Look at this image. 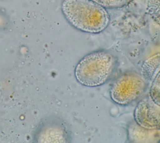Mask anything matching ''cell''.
I'll return each mask as SVG.
<instances>
[{"label":"cell","mask_w":160,"mask_h":143,"mask_svg":"<svg viewBox=\"0 0 160 143\" xmlns=\"http://www.w3.org/2000/svg\"><path fill=\"white\" fill-rule=\"evenodd\" d=\"M61 11L71 26L88 33L102 32L110 21L106 9L92 0H63Z\"/></svg>","instance_id":"6da1fadb"},{"label":"cell","mask_w":160,"mask_h":143,"mask_svg":"<svg viewBox=\"0 0 160 143\" xmlns=\"http://www.w3.org/2000/svg\"><path fill=\"white\" fill-rule=\"evenodd\" d=\"M147 87L148 82L141 73L126 72L112 82L109 90L110 97L118 105H128L139 98Z\"/></svg>","instance_id":"3957f363"},{"label":"cell","mask_w":160,"mask_h":143,"mask_svg":"<svg viewBox=\"0 0 160 143\" xmlns=\"http://www.w3.org/2000/svg\"><path fill=\"white\" fill-rule=\"evenodd\" d=\"M160 70V52L147 58L142 63L141 74L148 83Z\"/></svg>","instance_id":"52a82bcc"},{"label":"cell","mask_w":160,"mask_h":143,"mask_svg":"<svg viewBox=\"0 0 160 143\" xmlns=\"http://www.w3.org/2000/svg\"><path fill=\"white\" fill-rule=\"evenodd\" d=\"M106 9L119 8L125 6L129 0H92Z\"/></svg>","instance_id":"30bf717a"},{"label":"cell","mask_w":160,"mask_h":143,"mask_svg":"<svg viewBox=\"0 0 160 143\" xmlns=\"http://www.w3.org/2000/svg\"><path fill=\"white\" fill-rule=\"evenodd\" d=\"M159 142H160V141H159Z\"/></svg>","instance_id":"8fae6325"},{"label":"cell","mask_w":160,"mask_h":143,"mask_svg":"<svg viewBox=\"0 0 160 143\" xmlns=\"http://www.w3.org/2000/svg\"><path fill=\"white\" fill-rule=\"evenodd\" d=\"M118 65L116 56L107 50H99L83 56L77 63L74 76L81 85L88 87L101 86L114 73Z\"/></svg>","instance_id":"7a4b0ae2"},{"label":"cell","mask_w":160,"mask_h":143,"mask_svg":"<svg viewBox=\"0 0 160 143\" xmlns=\"http://www.w3.org/2000/svg\"><path fill=\"white\" fill-rule=\"evenodd\" d=\"M146 11L151 18L160 26V0H148Z\"/></svg>","instance_id":"9c48e42d"},{"label":"cell","mask_w":160,"mask_h":143,"mask_svg":"<svg viewBox=\"0 0 160 143\" xmlns=\"http://www.w3.org/2000/svg\"><path fill=\"white\" fill-rule=\"evenodd\" d=\"M134 120L148 129H160V105L148 94L137 104L134 111Z\"/></svg>","instance_id":"277c9868"},{"label":"cell","mask_w":160,"mask_h":143,"mask_svg":"<svg viewBox=\"0 0 160 143\" xmlns=\"http://www.w3.org/2000/svg\"><path fill=\"white\" fill-rule=\"evenodd\" d=\"M128 139L134 143H156L160 141V129H148L140 126L134 120L128 125Z\"/></svg>","instance_id":"8992f818"},{"label":"cell","mask_w":160,"mask_h":143,"mask_svg":"<svg viewBox=\"0 0 160 143\" xmlns=\"http://www.w3.org/2000/svg\"><path fill=\"white\" fill-rule=\"evenodd\" d=\"M68 139L65 127L54 119L42 121L34 134V141L36 142L64 143L68 142Z\"/></svg>","instance_id":"5b68a950"},{"label":"cell","mask_w":160,"mask_h":143,"mask_svg":"<svg viewBox=\"0 0 160 143\" xmlns=\"http://www.w3.org/2000/svg\"><path fill=\"white\" fill-rule=\"evenodd\" d=\"M149 95L156 103L160 105V70L151 82Z\"/></svg>","instance_id":"ba28073f"}]
</instances>
